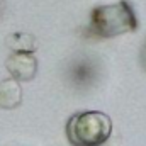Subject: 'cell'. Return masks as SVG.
Segmentation results:
<instances>
[{
    "label": "cell",
    "mask_w": 146,
    "mask_h": 146,
    "mask_svg": "<svg viewBox=\"0 0 146 146\" xmlns=\"http://www.w3.org/2000/svg\"><path fill=\"white\" fill-rule=\"evenodd\" d=\"M5 68L12 78L19 82H31L37 75V58L34 53L12 51L5 61Z\"/></svg>",
    "instance_id": "3957f363"
},
{
    "label": "cell",
    "mask_w": 146,
    "mask_h": 146,
    "mask_svg": "<svg viewBox=\"0 0 146 146\" xmlns=\"http://www.w3.org/2000/svg\"><path fill=\"white\" fill-rule=\"evenodd\" d=\"M22 104V88L19 85V80L7 78L0 82V109L10 110Z\"/></svg>",
    "instance_id": "277c9868"
},
{
    "label": "cell",
    "mask_w": 146,
    "mask_h": 146,
    "mask_svg": "<svg viewBox=\"0 0 146 146\" xmlns=\"http://www.w3.org/2000/svg\"><path fill=\"white\" fill-rule=\"evenodd\" d=\"M139 65L146 72V39H145V42H143V46H141V51H139Z\"/></svg>",
    "instance_id": "8992f818"
},
{
    "label": "cell",
    "mask_w": 146,
    "mask_h": 146,
    "mask_svg": "<svg viewBox=\"0 0 146 146\" xmlns=\"http://www.w3.org/2000/svg\"><path fill=\"white\" fill-rule=\"evenodd\" d=\"M112 121L99 110L76 112L66 122V138L73 146H100L110 138Z\"/></svg>",
    "instance_id": "7a4b0ae2"
},
{
    "label": "cell",
    "mask_w": 146,
    "mask_h": 146,
    "mask_svg": "<svg viewBox=\"0 0 146 146\" xmlns=\"http://www.w3.org/2000/svg\"><path fill=\"white\" fill-rule=\"evenodd\" d=\"M7 46L12 51H26V53H34L37 48L36 37L27 33H14L7 37Z\"/></svg>",
    "instance_id": "5b68a950"
},
{
    "label": "cell",
    "mask_w": 146,
    "mask_h": 146,
    "mask_svg": "<svg viewBox=\"0 0 146 146\" xmlns=\"http://www.w3.org/2000/svg\"><path fill=\"white\" fill-rule=\"evenodd\" d=\"M138 17L133 5L127 0H119L115 3L97 5L90 12L88 34L99 39H109L126 33H134L138 29Z\"/></svg>",
    "instance_id": "6da1fadb"
}]
</instances>
